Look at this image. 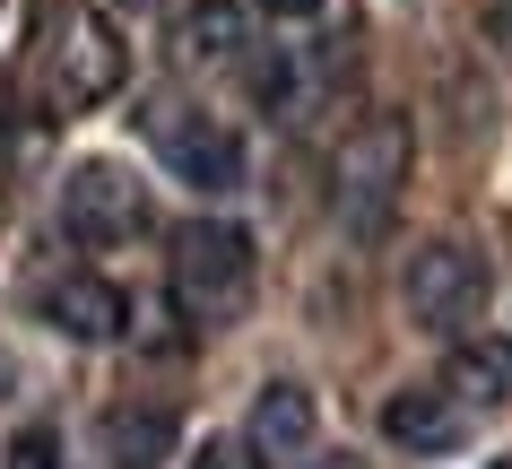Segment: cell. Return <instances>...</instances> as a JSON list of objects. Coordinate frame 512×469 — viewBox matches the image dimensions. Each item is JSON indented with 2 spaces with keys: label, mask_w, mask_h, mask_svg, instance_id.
<instances>
[{
  "label": "cell",
  "mask_w": 512,
  "mask_h": 469,
  "mask_svg": "<svg viewBox=\"0 0 512 469\" xmlns=\"http://www.w3.org/2000/svg\"><path fill=\"white\" fill-rule=\"evenodd\" d=\"M252 278H261V261H252L243 226L191 218L174 235V304H183L191 322H235L243 304H252Z\"/></svg>",
  "instance_id": "cell-1"
},
{
  "label": "cell",
  "mask_w": 512,
  "mask_h": 469,
  "mask_svg": "<svg viewBox=\"0 0 512 469\" xmlns=\"http://www.w3.org/2000/svg\"><path fill=\"white\" fill-rule=\"evenodd\" d=\"M122 79H131V44H122L96 9H61L53 44H44V87H53V105L87 113V105H105V96H122Z\"/></svg>",
  "instance_id": "cell-2"
},
{
  "label": "cell",
  "mask_w": 512,
  "mask_h": 469,
  "mask_svg": "<svg viewBox=\"0 0 512 469\" xmlns=\"http://www.w3.org/2000/svg\"><path fill=\"white\" fill-rule=\"evenodd\" d=\"M400 183H408V122L400 113H365L348 131V148H339V209H348L356 235H382Z\"/></svg>",
  "instance_id": "cell-3"
},
{
  "label": "cell",
  "mask_w": 512,
  "mask_h": 469,
  "mask_svg": "<svg viewBox=\"0 0 512 469\" xmlns=\"http://www.w3.org/2000/svg\"><path fill=\"white\" fill-rule=\"evenodd\" d=\"M400 296H408V313L426 322V331H469L486 313V296H495V278H486V252H469V244H417L408 252V278H400Z\"/></svg>",
  "instance_id": "cell-4"
},
{
  "label": "cell",
  "mask_w": 512,
  "mask_h": 469,
  "mask_svg": "<svg viewBox=\"0 0 512 469\" xmlns=\"http://www.w3.org/2000/svg\"><path fill=\"white\" fill-rule=\"evenodd\" d=\"M61 226H70L79 244H96V252L148 235V192H139V174L131 166H105V157L70 166V183H61Z\"/></svg>",
  "instance_id": "cell-5"
},
{
  "label": "cell",
  "mask_w": 512,
  "mask_h": 469,
  "mask_svg": "<svg viewBox=\"0 0 512 469\" xmlns=\"http://www.w3.org/2000/svg\"><path fill=\"white\" fill-rule=\"evenodd\" d=\"M148 139L165 148L174 183H191V192H235V183H243V139L226 131V122H209V113L157 105V113H148Z\"/></svg>",
  "instance_id": "cell-6"
},
{
  "label": "cell",
  "mask_w": 512,
  "mask_h": 469,
  "mask_svg": "<svg viewBox=\"0 0 512 469\" xmlns=\"http://www.w3.org/2000/svg\"><path fill=\"white\" fill-rule=\"evenodd\" d=\"M44 322L53 331H70V339H122L131 331V296L113 287V278H96V270H61V278H44Z\"/></svg>",
  "instance_id": "cell-7"
},
{
  "label": "cell",
  "mask_w": 512,
  "mask_h": 469,
  "mask_svg": "<svg viewBox=\"0 0 512 469\" xmlns=\"http://www.w3.org/2000/svg\"><path fill=\"white\" fill-rule=\"evenodd\" d=\"M382 435L408 443V452H452L460 435H469V417H460L452 391H434V383H408L382 400Z\"/></svg>",
  "instance_id": "cell-8"
},
{
  "label": "cell",
  "mask_w": 512,
  "mask_h": 469,
  "mask_svg": "<svg viewBox=\"0 0 512 469\" xmlns=\"http://www.w3.org/2000/svg\"><path fill=\"white\" fill-rule=\"evenodd\" d=\"M96 461H105V469H165V461H174V417L139 409V400L105 409V417H96Z\"/></svg>",
  "instance_id": "cell-9"
},
{
  "label": "cell",
  "mask_w": 512,
  "mask_h": 469,
  "mask_svg": "<svg viewBox=\"0 0 512 469\" xmlns=\"http://www.w3.org/2000/svg\"><path fill=\"white\" fill-rule=\"evenodd\" d=\"M313 417L322 409H313L304 383H270L261 400H252V435L243 443H252V452H313Z\"/></svg>",
  "instance_id": "cell-10"
},
{
  "label": "cell",
  "mask_w": 512,
  "mask_h": 469,
  "mask_svg": "<svg viewBox=\"0 0 512 469\" xmlns=\"http://www.w3.org/2000/svg\"><path fill=\"white\" fill-rule=\"evenodd\" d=\"M452 391L469 409H504L512 400V348H460L452 357Z\"/></svg>",
  "instance_id": "cell-11"
},
{
  "label": "cell",
  "mask_w": 512,
  "mask_h": 469,
  "mask_svg": "<svg viewBox=\"0 0 512 469\" xmlns=\"http://www.w3.org/2000/svg\"><path fill=\"white\" fill-rule=\"evenodd\" d=\"M235 44H243V9H235V0H191V9H183V53L226 61Z\"/></svg>",
  "instance_id": "cell-12"
},
{
  "label": "cell",
  "mask_w": 512,
  "mask_h": 469,
  "mask_svg": "<svg viewBox=\"0 0 512 469\" xmlns=\"http://www.w3.org/2000/svg\"><path fill=\"white\" fill-rule=\"evenodd\" d=\"M191 469H252V443L217 435V443H200V461H191Z\"/></svg>",
  "instance_id": "cell-13"
},
{
  "label": "cell",
  "mask_w": 512,
  "mask_h": 469,
  "mask_svg": "<svg viewBox=\"0 0 512 469\" xmlns=\"http://www.w3.org/2000/svg\"><path fill=\"white\" fill-rule=\"evenodd\" d=\"M9 469H53V435H44V426L18 435V443H9Z\"/></svg>",
  "instance_id": "cell-14"
},
{
  "label": "cell",
  "mask_w": 512,
  "mask_h": 469,
  "mask_svg": "<svg viewBox=\"0 0 512 469\" xmlns=\"http://www.w3.org/2000/svg\"><path fill=\"white\" fill-rule=\"evenodd\" d=\"M261 9H270V18H313L322 0H261Z\"/></svg>",
  "instance_id": "cell-15"
},
{
  "label": "cell",
  "mask_w": 512,
  "mask_h": 469,
  "mask_svg": "<svg viewBox=\"0 0 512 469\" xmlns=\"http://www.w3.org/2000/svg\"><path fill=\"white\" fill-rule=\"evenodd\" d=\"M304 469H365L356 452H330V461H304Z\"/></svg>",
  "instance_id": "cell-16"
},
{
  "label": "cell",
  "mask_w": 512,
  "mask_h": 469,
  "mask_svg": "<svg viewBox=\"0 0 512 469\" xmlns=\"http://www.w3.org/2000/svg\"><path fill=\"white\" fill-rule=\"evenodd\" d=\"M0 131H9V70H0Z\"/></svg>",
  "instance_id": "cell-17"
},
{
  "label": "cell",
  "mask_w": 512,
  "mask_h": 469,
  "mask_svg": "<svg viewBox=\"0 0 512 469\" xmlns=\"http://www.w3.org/2000/svg\"><path fill=\"white\" fill-rule=\"evenodd\" d=\"M122 9H148V0H122Z\"/></svg>",
  "instance_id": "cell-18"
},
{
  "label": "cell",
  "mask_w": 512,
  "mask_h": 469,
  "mask_svg": "<svg viewBox=\"0 0 512 469\" xmlns=\"http://www.w3.org/2000/svg\"><path fill=\"white\" fill-rule=\"evenodd\" d=\"M495 469H512V452H504V461H495Z\"/></svg>",
  "instance_id": "cell-19"
},
{
  "label": "cell",
  "mask_w": 512,
  "mask_h": 469,
  "mask_svg": "<svg viewBox=\"0 0 512 469\" xmlns=\"http://www.w3.org/2000/svg\"><path fill=\"white\" fill-rule=\"evenodd\" d=\"M504 348H512V339H504Z\"/></svg>",
  "instance_id": "cell-20"
}]
</instances>
